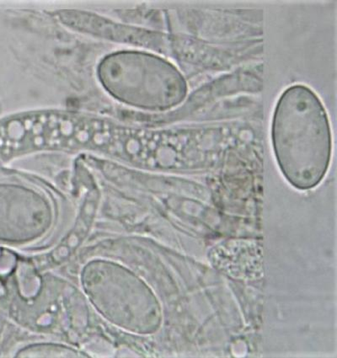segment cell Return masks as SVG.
Wrapping results in <instances>:
<instances>
[{"mask_svg":"<svg viewBox=\"0 0 337 358\" xmlns=\"http://www.w3.org/2000/svg\"><path fill=\"white\" fill-rule=\"evenodd\" d=\"M272 138L287 182L300 190L322 182L331 162V133L326 109L313 90L298 85L282 93L274 110Z\"/></svg>","mask_w":337,"mask_h":358,"instance_id":"6da1fadb","label":"cell"}]
</instances>
